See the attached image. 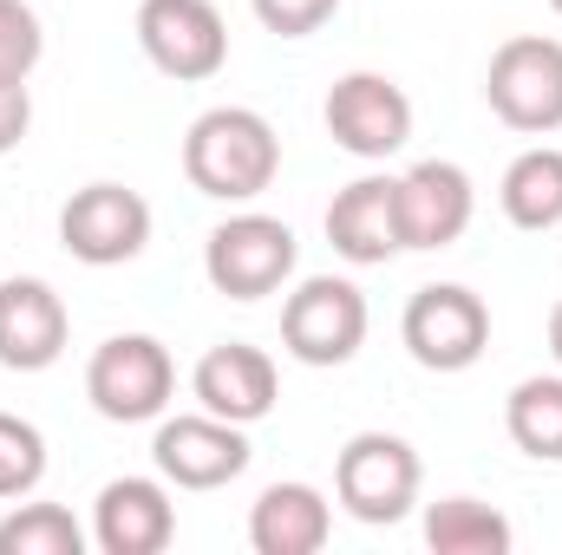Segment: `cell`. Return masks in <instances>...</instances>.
I'll use <instances>...</instances> for the list:
<instances>
[{
    "mask_svg": "<svg viewBox=\"0 0 562 555\" xmlns=\"http://www.w3.org/2000/svg\"><path fill=\"white\" fill-rule=\"evenodd\" d=\"M334 536V503L314 484H269L249 510V550L256 555H314Z\"/></svg>",
    "mask_w": 562,
    "mask_h": 555,
    "instance_id": "cell-17",
    "label": "cell"
},
{
    "mask_svg": "<svg viewBox=\"0 0 562 555\" xmlns=\"http://www.w3.org/2000/svg\"><path fill=\"white\" fill-rule=\"evenodd\" d=\"M72 314L40 275L0 281V366L7 373H46L66 353Z\"/></svg>",
    "mask_w": 562,
    "mask_h": 555,
    "instance_id": "cell-15",
    "label": "cell"
},
{
    "mask_svg": "<svg viewBox=\"0 0 562 555\" xmlns=\"http://www.w3.org/2000/svg\"><path fill=\"white\" fill-rule=\"evenodd\" d=\"M321 118H327V138L340 144L347 157H367V163L406 150V138H413V99L386 72H347V79H334Z\"/></svg>",
    "mask_w": 562,
    "mask_h": 555,
    "instance_id": "cell-11",
    "label": "cell"
},
{
    "mask_svg": "<svg viewBox=\"0 0 562 555\" xmlns=\"http://www.w3.org/2000/svg\"><path fill=\"white\" fill-rule=\"evenodd\" d=\"M26 125H33V99H26V79H0V157H7V150H20Z\"/></svg>",
    "mask_w": 562,
    "mask_h": 555,
    "instance_id": "cell-25",
    "label": "cell"
},
{
    "mask_svg": "<svg viewBox=\"0 0 562 555\" xmlns=\"http://www.w3.org/2000/svg\"><path fill=\"white\" fill-rule=\"evenodd\" d=\"M138 46L144 59L177 86H203V79H216L229 66V26H223L216 0H144Z\"/></svg>",
    "mask_w": 562,
    "mask_h": 555,
    "instance_id": "cell-8",
    "label": "cell"
},
{
    "mask_svg": "<svg viewBox=\"0 0 562 555\" xmlns=\"http://www.w3.org/2000/svg\"><path fill=\"white\" fill-rule=\"evenodd\" d=\"M40 477H46V438H40V424L20 412H0V497L7 503L33 497Z\"/></svg>",
    "mask_w": 562,
    "mask_h": 555,
    "instance_id": "cell-22",
    "label": "cell"
},
{
    "mask_svg": "<svg viewBox=\"0 0 562 555\" xmlns=\"http://www.w3.org/2000/svg\"><path fill=\"white\" fill-rule=\"evenodd\" d=\"M419 451L393 431H353L334 457V497L353 523L367 530H386V523H406L413 503H419Z\"/></svg>",
    "mask_w": 562,
    "mask_h": 555,
    "instance_id": "cell-2",
    "label": "cell"
},
{
    "mask_svg": "<svg viewBox=\"0 0 562 555\" xmlns=\"http://www.w3.org/2000/svg\"><path fill=\"white\" fill-rule=\"evenodd\" d=\"M425 543H431V555H510L517 530L504 510H491L477 497H438L425 510Z\"/></svg>",
    "mask_w": 562,
    "mask_h": 555,
    "instance_id": "cell-19",
    "label": "cell"
},
{
    "mask_svg": "<svg viewBox=\"0 0 562 555\" xmlns=\"http://www.w3.org/2000/svg\"><path fill=\"white\" fill-rule=\"evenodd\" d=\"M281 170V138L276 125L249 105H216L190 125L183 138V177L196 196L216 203H256Z\"/></svg>",
    "mask_w": 562,
    "mask_h": 555,
    "instance_id": "cell-1",
    "label": "cell"
},
{
    "mask_svg": "<svg viewBox=\"0 0 562 555\" xmlns=\"http://www.w3.org/2000/svg\"><path fill=\"white\" fill-rule=\"evenodd\" d=\"M256 7V20L281 33V39H307V33H321L334 13H340V0H249Z\"/></svg>",
    "mask_w": 562,
    "mask_h": 555,
    "instance_id": "cell-24",
    "label": "cell"
},
{
    "mask_svg": "<svg viewBox=\"0 0 562 555\" xmlns=\"http://www.w3.org/2000/svg\"><path fill=\"white\" fill-rule=\"evenodd\" d=\"M477 216V190L451 157H425L400 177V236L406 249H451Z\"/></svg>",
    "mask_w": 562,
    "mask_h": 555,
    "instance_id": "cell-13",
    "label": "cell"
},
{
    "mask_svg": "<svg viewBox=\"0 0 562 555\" xmlns=\"http://www.w3.org/2000/svg\"><path fill=\"white\" fill-rule=\"evenodd\" d=\"M550 353H557V366H562V301H557V314H550Z\"/></svg>",
    "mask_w": 562,
    "mask_h": 555,
    "instance_id": "cell-26",
    "label": "cell"
},
{
    "mask_svg": "<svg viewBox=\"0 0 562 555\" xmlns=\"http://www.w3.org/2000/svg\"><path fill=\"white\" fill-rule=\"evenodd\" d=\"M367 294L340 275H307L281 301V347L301 366H347L367 347Z\"/></svg>",
    "mask_w": 562,
    "mask_h": 555,
    "instance_id": "cell-5",
    "label": "cell"
},
{
    "mask_svg": "<svg viewBox=\"0 0 562 555\" xmlns=\"http://www.w3.org/2000/svg\"><path fill=\"white\" fill-rule=\"evenodd\" d=\"M249 424H229L216 412H183V418H164L157 438H150V457L164 471V484L177 490H223L249 471Z\"/></svg>",
    "mask_w": 562,
    "mask_h": 555,
    "instance_id": "cell-10",
    "label": "cell"
},
{
    "mask_svg": "<svg viewBox=\"0 0 562 555\" xmlns=\"http://www.w3.org/2000/svg\"><path fill=\"white\" fill-rule=\"evenodd\" d=\"M59 242L86 269L138 262L144 242H150V203H144L138 190H125V183H86L59 209Z\"/></svg>",
    "mask_w": 562,
    "mask_h": 555,
    "instance_id": "cell-9",
    "label": "cell"
},
{
    "mask_svg": "<svg viewBox=\"0 0 562 555\" xmlns=\"http://www.w3.org/2000/svg\"><path fill=\"white\" fill-rule=\"evenodd\" d=\"M504 431L524 457L562 464V373H537L504 399Z\"/></svg>",
    "mask_w": 562,
    "mask_h": 555,
    "instance_id": "cell-20",
    "label": "cell"
},
{
    "mask_svg": "<svg viewBox=\"0 0 562 555\" xmlns=\"http://www.w3.org/2000/svg\"><path fill=\"white\" fill-rule=\"evenodd\" d=\"M40 53H46L40 13L26 0H0V79H33Z\"/></svg>",
    "mask_w": 562,
    "mask_h": 555,
    "instance_id": "cell-23",
    "label": "cell"
},
{
    "mask_svg": "<svg viewBox=\"0 0 562 555\" xmlns=\"http://www.w3.org/2000/svg\"><path fill=\"white\" fill-rule=\"evenodd\" d=\"M497 203H504V216H510L517 229H530V236L557 229L562 223V150L557 144H537V150L510 157V170H504V183H497Z\"/></svg>",
    "mask_w": 562,
    "mask_h": 555,
    "instance_id": "cell-18",
    "label": "cell"
},
{
    "mask_svg": "<svg viewBox=\"0 0 562 555\" xmlns=\"http://www.w3.org/2000/svg\"><path fill=\"white\" fill-rule=\"evenodd\" d=\"M0 555H86V530L59 503H20L0 523Z\"/></svg>",
    "mask_w": 562,
    "mask_h": 555,
    "instance_id": "cell-21",
    "label": "cell"
},
{
    "mask_svg": "<svg viewBox=\"0 0 562 555\" xmlns=\"http://www.w3.org/2000/svg\"><path fill=\"white\" fill-rule=\"evenodd\" d=\"M177 536V503L157 477H112L92 503V543L105 555H164Z\"/></svg>",
    "mask_w": 562,
    "mask_h": 555,
    "instance_id": "cell-16",
    "label": "cell"
},
{
    "mask_svg": "<svg viewBox=\"0 0 562 555\" xmlns=\"http://www.w3.org/2000/svg\"><path fill=\"white\" fill-rule=\"evenodd\" d=\"M550 7H557V13H562V0H550Z\"/></svg>",
    "mask_w": 562,
    "mask_h": 555,
    "instance_id": "cell-27",
    "label": "cell"
},
{
    "mask_svg": "<svg viewBox=\"0 0 562 555\" xmlns=\"http://www.w3.org/2000/svg\"><path fill=\"white\" fill-rule=\"evenodd\" d=\"M327 242L353 269H386L406 236H400V177H353L327 203Z\"/></svg>",
    "mask_w": 562,
    "mask_h": 555,
    "instance_id": "cell-12",
    "label": "cell"
},
{
    "mask_svg": "<svg viewBox=\"0 0 562 555\" xmlns=\"http://www.w3.org/2000/svg\"><path fill=\"white\" fill-rule=\"evenodd\" d=\"M170 393H177V360L150 333H112L92 353V366H86V399H92V412L112 418V424L164 418Z\"/></svg>",
    "mask_w": 562,
    "mask_h": 555,
    "instance_id": "cell-6",
    "label": "cell"
},
{
    "mask_svg": "<svg viewBox=\"0 0 562 555\" xmlns=\"http://www.w3.org/2000/svg\"><path fill=\"white\" fill-rule=\"evenodd\" d=\"M294 256H301V242H294V229L281 216L243 209V216H229V223L210 229L203 275H210L216 294H229V301H269L281 281L294 275Z\"/></svg>",
    "mask_w": 562,
    "mask_h": 555,
    "instance_id": "cell-4",
    "label": "cell"
},
{
    "mask_svg": "<svg viewBox=\"0 0 562 555\" xmlns=\"http://www.w3.org/2000/svg\"><path fill=\"white\" fill-rule=\"evenodd\" d=\"M400 340L425 373H464L491 347V307H484V294H471L458 281H431L406 301Z\"/></svg>",
    "mask_w": 562,
    "mask_h": 555,
    "instance_id": "cell-7",
    "label": "cell"
},
{
    "mask_svg": "<svg viewBox=\"0 0 562 555\" xmlns=\"http://www.w3.org/2000/svg\"><path fill=\"white\" fill-rule=\"evenodd\" d=\"M484 99L524 138L562 132V39H550V33L504 39L491 53V72H484Z\"/></svg>",
    "mask_w": 562,
    "mask_h": 555,
    "instance_id": "cell-3",
    "label": "cell"
},
{
    "mask_svg": "<svg viewBox=\"0 0 562 555\" xmlns=\"http://www.w3.org/2000/svg\"><path fill=\"white\" fill-rule=\"evenodd\" d=\"M190 393H196L203 412L229 418V424H256V418L276 412L281 373H276V360H269L262 347H249V340H223V347H210V353L196 360Z\"/></svg>",
    "mask_w": 562,
    "mask_h": 555,
    "instance_id": "cell-14",
    "label": "cell"
}]
</instances>
